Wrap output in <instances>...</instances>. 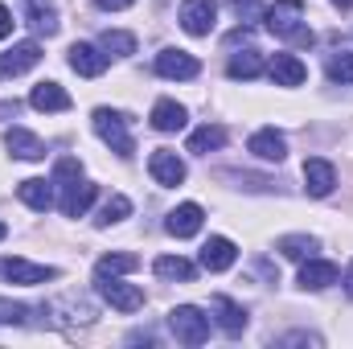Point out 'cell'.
I'll return each instance as SVG.
<instances>
[{"label":"cell","instance_id":"34","mask_svg":"<svg viewBox=\"0 0 353 349\" xmlns=\"http://www.w3.org/2000/svg\"><path fill=\"white\" fill-rule=\"evenodd\" d=\"M12 25H17V21H12V12H8V8L0 4V41H4L8 33H12Z\"/></svg>","mask_w":353,"mask_h":349},{"label":"cell","instance_id":"7","mask_svg":"<svg viewBox=\"0 0 353 349\" xmlns=\"http://www.w3.org/2000/svg\"><path fill=\"white\" fill-rule=\"evenodd\" d=\"M37 62H41V46L37 41H21V46L0 54V79H17V74H25Z\"/></svg>","mask_w":353,"mask_h":349},{"label":"cell","instance_id":"19","mask_svg":"<svg viewBox=\"0 0 353 349\" xmlns=\"http://www.w3.org/2000/svg\"><path fill=\"white\" fill-rule=\"evenodd\" d=\"M259 161H283L288 157V140L275 132V128H259L255 136H251V144H247Z\"/></svg>","mask_w":353,"mask_h":349},{"label":"cell","instance_id":"26","mask_svg":"<svg viewBox=\"0 0 353 349\" xmlns=\"http://www.w3.org/2000/svg\"><path fill=\"white\" fill-rule=\"evenodd\" d=\"M259 70H263V58H259V50L234 54V58H230V66H226V74H230V79H255Z\"/></svg>","mask_w":353,"mask_h":349},{"label":"cell","instance_id":"38","mask_svg":"<svg viewBox=\"0 0 353 349\" xmlns=\"http://www.w3.org/2000/svg\"><path fill=\"white\" fill-rule=\"evenodd\" d=\"M4 239H8V226H4V222H0V243H4Z\"/></svg>","mask_w":353,"mask_h":349},{"label":"cell","instance_id":"28","mask_svg":"<svg viewBox=\"0 0 353 349\" xmlns=\"http://www.w3.org/2000/svg\"><path fill=\"white\" fill-rule=\"evenodd\" d=\"M316 247H321V243H316L312 235H288V239H279V251H283L288 259H312Z\"/></svg>","mask_w":353,"mask_h":349},{"label":"cell","instance_id":"21","mask_svg":"<svg viewBox=\"0 0 353 349\" xmlns=\"http://www.w3.org/2000/svg\"><path fill=\"white\" fill-rule=\"evenodd\" d=\"M29 103L37 111H70V94L58 87V83H37L33 94H29Z\"/></svg>","mask_w":353,"mask_h":349},{"label":"cell","instance_id":"9","mask_svg":"<svg viewBox=\"0 0 353 349\" xmlns=\"http://www.w3.org/2000/svg\"><path fill=\"white\" fill-rule=\"evenodd\" d=\"M197 70H201V62L185 50H161L157 54V74L161 79H197Z\"/></svg>","mask_w":353,"mask_h":349},{"label":"cell","instance_id":"10","mask_svg":"<svg viewBox=\"0 0 353 349\" xmlns=\"http://www.w3.org/2000/svg\"><path fill=\"white\" fill-rule=\"evenodd\" d=\"M70 70L83 74V79H99L107 70V54L99 46H87V41H74L70 46Z\"/></svg>","mask_w":353,"mask_h":349},{"label":"cell","instance_id":"12","mask_svg":"<svg viewBox=\"0 0 353 349\" xmlns=\"http://www.w3.org/2000/svg\"><path fill=\"white\" fill-rule=\"evenodd\" d=\"M304 185H308L312 197H329L333 185H337V169L325 157H312V161H304Z\"/></svg>","mask_w":353,"mask_h":349},{"label":"cell","instance_id":"27","mask_svg":"<svg viewBox=\"0 0 353 349\" xmlns=\"http://www.w3.org/2000/svg\"><path fill=\"white\" fill-rule=\"evenodd\" d=\"M25 17H29V25L37 29V33H58V17H54V8L50 4H37V0H29V8H25Z\"/></svg>","mask_w":353,"mask_h":349},{"label":"cell","instance_id":"15","mask_svg":"<svg viewBox=\"0 0 353 349\" xmlns=\"http://www.w3.org/2000/svg\"><path fill=\"white\" fill-rule=\"evenodd\" d=\"M4 148H8L17 161H41V157H46V144H41L29 128H12V132L4 136Z\"/></svg>","mask_w":353,"mask_h":349},{"label":"cell","instance_id":"22","mask_svg":"<svg viewBox=\"0 0 353 349\" xmlns=\"http://www.w3.org/2000/svg\"><path fill=\"white\" fill-rule=\"evenodd\" d=\"M152 128H157V132H181V128H185V107L173 103V99H161V103L152 107Z\"/></svg>","mask_w":353,"mask_h":349},{"label":"cell","instance_id":"35","mask_svg":"<svg viewBox=\"0 0 353 349\" xmlns=\"http://www.w3.org/2000/svg\"><path fill=\"white\" fill-rule=\"evenodd\" d=\"M99 8H111V12H119V8H128V4H136V0H94Z\"/></svg>","mask_w":353,"mask_h":349},{"label":"cell","instance_id":"37","mask_svg":"<svg viewBox=\"0 0 353 349\" xmlns=\"http://www.w3.org/2000/svg\"><path fill=\"white\" fill-rule=\"evenodd\" d=\"M345 292L353 296V263H350V275H345Z\"/></svg>","mask_w":353,"mask_h":349},{"label":"cell","instance_id":"33","mask_svg":"<svg viewBox=\"0 0 353 349\" xmlns=\"http://www.w3.org/2000/svg\"><path fill=\"white\" fill-rule=\"evenodd\" d=\"M25 321V304H8L0 300V325H21Z\"/></svg>","mask_w":353,"mask_h":349},{"label":"cell","instance_id":"32","mask_svg":"<svg viewBox=\"0 0 353 349\" xmlns=\"http://www.w3.org/2000/svg\"><path fill=\"white\" fill-rule=\"evenodd\" d=\"M230 8H234V17H239V21H259V17L267 12L259 0H230Z\"/></svg>","mask_w":353,"mask_h":349},{"label":"cell","instance_id":"39","mask_svg":"<svg viewBox=\"0 0 353 349\" xmlns=\"http://www.w3.org/2000/svg\"><path fill=\"white\" fill-rule=\"evenodd\" d=\"M333 4H337V8H350L353 0H333Z\"/></svg>","mask_w":353,"mask_h":349},{"label":"cell","instance_id":"1","mask_svg":"<svg viewBox=\"0 0 353 349\" xmlns=\"http://www.w3.org/2000/svg\"><path fill=\"white\" fill-rule=\"evenodd\" d=\"M267 29L283 41H296V46H312V29L304 25V4L300 0H275L263 12Z\"/></svg>","mask_w":353,"mask_h":349},{"label":"cell","instance_id":"13","mask_svg":"<svg viewBox=\"0 0 353 349\" xmlns=\"http://www.w3.org/2000/svg\"><path fill=\"white\" fill-rule=\"evenodd\" d=\"M267 74H271L275 87H300V83L308 79V66H304L296 54H275V62L267 66Z\"/></svg>","mask_w":353,"mask_h":349},{"label":"cell","instance_id":"16","mask_svg":"<svg viewBox=\"0 0 353 349\" xmlns=\"http://www.w3.org/2000/svg\"><path fill=\"white\" fill-rule=\"evenodd\" d=\"M17 197L29 206V210H37V214H46L50 206H54V181H41V177H29V181H21L17 185Z\"/></svg>","mask_w":353,"mask_h":349},{"label":"cell","instance_id":"3","mask_svg":"<svg viewBox=\"0 0 353 349\" xmlns=\"http://www.w3.org/2000/svg\"><path fill=\"white\" fill-rule=\"evenodd\" d=\"M169 329L181 346H205L210 341V317L193 304H176L169 312Z\"/></svg>","mask_w":353,"mask_h":349},{"label":"cell","instance_id":"31","mask_svg":"<svg viewBox=\"0 0 353 349\" xmlns=\"http://www.w3.org/2000/svg\"><path fill=\"white\" fill-rule=\"evenodd\" d=\"M329 79L341 83V87L353 83V54H333V58H329Z\"/></svg>","mask_w":353,"mask_h":349},{"label":"cell","instance_id":"29","mask_svg":"<svg viewBox=\"0 0 353 349\" xmlns=\"http://www.w3.org/2000/svg\"><path fill=\"white\" fill-rule=\"evenodd\" d=\"M136 267H140L136 255H103L99 267H94V275H99V279H103V275H128V271H136Z\"/></svg>","mask_w":353,"mask_h":349},{"label":"cell","instance_id":"14","mask_svg":"<svg viewBox=\"0 0 353 349\" xmlns=\"http://www.w3.org/2000/svg\"><path fill=\"white\" fill-rule=\"evenodd\" d=\"M0 271H4L12 283H25V288L46 283V279H54V275H58V267H46V263H25V259H8Z\"/></svg>","mask_w":353,"mask_h":349},{"label":"cell","instance_id":"8","mask_svg":"<svg viewBox=\"0 0 353 349\" xmlns=\"http://www.w3.org/2000/svg\"><path fill=\"white\" fill-rule=\"evenodd\" d=\"M148 173H152V181H157V185L173 189V185H181V181H185V161H181L176 152H169V148H157V152L148 157Z\"/></svg>","mask_w":353,"mask_h":349},{"label":"cell","instance_id":"25","mask_svg":"<svg viewBox=\"0 0 353 349\" xmlns=\"http://www.w3.org/2000/svg\"><path fill=\"white\" fill-rule=\"evenodd\" d=\"M132 214V201L123 197V193H115V197H107L103 206H99V218H94V226H115V222H123Z\"/></svg>","mask_w":353,"mask_h":349},{"label":"cell","instance_id":"4","mask_svg":"<svg viewBox=\"0 0 353 349\" xmlns=\"http://www.w3.org/2000/svg\"><path fill=\"white\" fill-rule=\"evenodd\" d=\"M99 296H103L115 312H136V308H144V292L132 288V283H119L115 275H103V279H99Z\"/></svg>","mask_w":353,"mask_h":349},{"label":"cell","instance_id":"24","mask_svg":"<svg viewBox=\"0 0 353 349\" xmlns=\"http://www.w3.org/2000/svg\"><path fill=\"white\" fill-rule=\"evenodd\" d=\"M222 144H226V128H218V123H214V128L205 123V128H197V132L189 136V152H197V157H205V152H214V148H222Z\"/></svg>","mask_w":353,"mask_h":349},{"label":"cell","instance_id":"30","mask_svg":"<svg viewBox=\"0 0 353 349\" xmlns=\"http://www.w3.org/2000/svg\"><path fill=\"white\" fill-rule=\"evenodd\" d=\"M103 50L115 54V58H128V54H136V37L123 33V29H107L103 33Z\"/></svg>","mask_w":353,"mask_h":349},{"label":"cell","instance_id":"20","mask_svg":"<svg viewBox=\"0 0 353 349\" xmlns=\"http://www.w3.org/2000/svg\"><path fill=\"white\" fill-rule=\"evenodd\" d=\"M329 283H337V263L304 259V267H300V288H308V292H321V288H329Z\"/></svg>","mask_w":353,"mask_h":349},{"label":"cell","instance_id":"5","mask_svg":"<svg viewBox=\"0 0 353 349\" xmlns=\"http://www.w3.org/2000/svg\"><path fill=\"white\" fill-rule=\"evenodd\" d=\"M54 185H62V214H66V218H83V214L90 210V201L99 197V185L79 181V177H70V181H54Z\"/></svg>","mask_w":353,"mask_h":349},{"label":"cell","instance_id":"11","mask_svg":"<svg viewBox=\"0 0 353 349\" xmlns=\"http://www.w3.org/2000/svg\"><path fill=\"white\" fill-rule=\"evenodd\" d=\"M201 218H205V210H201L197 201H185V206H176L173 214H169L165 230H169L173 239H193V235L201 230Z\"/></svg>","mask_w":353,"mask_h":349},{"label":"cell","instance_id":"36","mask_svg":"<svg viewBox=\"0 0 353 349\" xmlns=\"http://www.w3.org/2000/svg\"><path fill=\"white\" fill-rule=\"evenodd\" d=\"M0 115H17V103H0Z\"/></svg>","mask_w":353,"mask_h":349},{"label":"cell","instance_id":"2","mask_svg":"<svg viewBox=\"0 0 353 349\" xmlns=\"http://www.w3.org/2000/svg\"><path fill=\"white\" fill-rule=\"evenodd\" d=\"M94 132H99V140L115 152V157H132L136 152V140H132V132H128V119L119 115V111H111V107H99L94 111Z\"/></svg>","mask_w":353,"mask_h":349},{"label":"cell","instance_id":"23","mask_svg":"<svg viewBox=\"0 0 353 349\" xmlns=\"http://www.w3.org/2000/svg\"><path fill=\"white\" fill-rule=\"evenodd\" d=\"M152 267H157L161 279H181V283H193V275H197V267L189 259H181V255H161Z\"/></svg>","mask_w":353,"mask_h":349},{"label":"cell","instance_id":"6","mask_svg":"<svg viewBox=\"0 0 353 349\" xmlns=\"http://www.w3.org/2000/svg\"><path fill=\"white\" fill-rule=\"evenodd\" d=\"M214 17H218V4L214 0H185L181 4V29L193 33V37H205L214 29Z\"/></svg>","mask_w":353,"mask_h":349},{"label":"cell","instance_id":"18","mask_svg":"<svg viewBox=\"0 0 353 349\" xmlns=\"http://www.w3.org/2000/svg\"><path fill=\"white\" fill-rule=\"evenodd\" d=\"M210 308L218 312V325H222V333H226V337H239V333L247 329V312H243L230 296H214V300H210Z\"/></svg>","mask_w":353,"mask_h":349},{"label":"cell","instance_id":"17","mask_svg":"<svg viewBox=\"0 0 353 349\" xmlns=\"http://www.w3.org/2000/svg\"><path fill=\"white\" fill-rule=\"evenodd\" d=\"M234 259H239V251H234V243L222 239V235H214V239L201 247V267H205V271H226V267H234Z\"/></svg>","mask_w":353,"mask_h":349}]
</instances>
